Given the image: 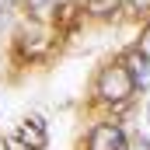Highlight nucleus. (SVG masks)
Segmentation results:
<instances>
[{"mask_svg":"<svg viewBox=\"0 0 150 150\" xmlns=\"http://www.w3.org/2000/svg\"><path fill=\"white\" fill-rule=\"evenodd\" d=\"M136 91V84H133V77L126 67H105L101 77H98V94L105 98V101H126L129 94Z\"/></svg>","mask_w":150,"mask_h":150,"instance_id":"obj_1","label":"nucleus"},{"mask_svg":"<svg viewBox=\"0 0 150 150\" xmlns=\"http://www.w3.org/2000/svg\"><path fill=\"white\" fill-rule=\"evenodd\" d=\"M87 147H91V150H126V136H122V129H119V126L101 122V126H94V133H91Z\"/></svg>","mask_w":150,"mask_h":150,"instance_id":"obj_2","label":"nucleus"},{"mask_svg":"<svg viewBox=\"0 0 150 150\" xmlns=\"http://www.w3.org/2000/svg\"><path fill=\"white\" fill-rule=\"evenodd\" d=\"M126 70H129L136 87H150V56H147V49H133L126 56Z\"/></svg>","mask_w":150,"mask_h":150,"instance_id":"obj_3","label":"nucleus"},{"mask_svg":"<svg viewBox=\"0 0 150 150\" xmlns=\"http://www.w3.org/2000/svg\"><path fill=\"white\" fill-rule=\"evenodd\" d=\"M18 140L28 150H42L45 147V122H42V119H25V122L18 126Z\"/></svg>","mask_w":150,"mask_h":150,"instance_id":"obj_4","label":"nucleus"},{"mask_svg":"<svg viewBox=\"0 0 150 150\" xmlns=\"http://www.w3.org/2000/svg\"><path fill=\"white\" fill-rule=\"evenodd\" d=\"M84 7H87L94 18H108V14H115L119 0H84Z\"/></svg>","mask_w":150,"mask_h":150,"instance_id":"obj_5","label":"nucleus"},{"mask_svg":"<svg viewBox=\"0 0 150 150\" xmlns=\"http://www.w3.org/2000/svg\"><path fill=\"white\" fill-rule=\"evenodd\" d=\"M25 4H28V11H32L35 18H45V14L52 11V4H56V0H25Z\"/></svg>","mask_w":150,"mask_h":150,"instance_id":"obj_6","label":"nucleus"},{"mask_svg":"<svg viewBox=\"0 0 150 150\" xmlns=\"http://www.w3.org/2000/svg\"><path fill=\"white\" fill-rule=\"evenodd\" d=\"M11 11H14V0H0V25L11 18Z\"/></svg>","mask_w":150,"mask_h":150,"instance_id":"obj_7","label":"nucleus"},{"mask_svg":"<svg viewBox=\"0 0 150 150\" xmlns=\"http://www.w3.org/2000/svg\"><path fill=\"white\" fill-rule=\"evenodd\" d=\"M126 150H150L147 140H133V143H126Z\"/></svg>","mask_w":150,"mask_h":150,"instance_id":"obj_8","label":"nucleus"},{"mask_svg":"<svg viewBox=\"0 0 150 150\" xmlns=\"http://www.w3.org/2000/svg\"><path fill=\"white\" fill-rule=\"evenodd\" d=\"M129 4H133L136 11H150V0H129Z\"/></svg>","mask_w":150,"mask_h":150,"instance_id":"obj_9","label":"nucleus"},{"mask_svg":"<svg viewBox=\"0 0 150 150\" xmlns=\"http://www.w3.org/2000/svg\"><path fill=\"white\" fill-rule=\"evenodd\" d=\"M147 122H150V105H147Z\"/></svg>","mask_w":150,"mask_h":150,"instance_id":"obj_10","label":"nucleus"},{"mask_svg":"<svg viewBox=\"0 0 150 150\" xmlns=\"http://www.w3.org/2000/svg\"><path fill=\"white\" fill-rule=\"evenodd\" d=\"M147 42H150V32H147Z\"/></svg>","mask_w":150,"mask_h":150,"instance_id":"obj_11","label":"nucleus"}]
</instances>
